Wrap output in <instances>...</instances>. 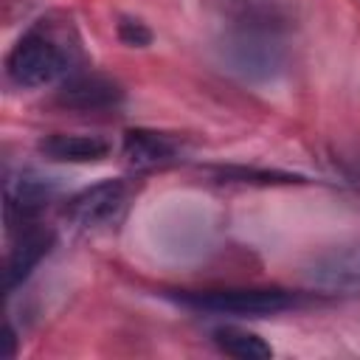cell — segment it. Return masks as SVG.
<instances>
[{"mask_svg":"<svg viewBox=\"0 0 360 360\" xmlns=\"http://www.w3.org/2000/svg\"><path fill=\"white\" fill-rule=\"evenodd\" d=\"M118 37L121 42L132 45V48H146L152 42V31L141 22V20H129V17H121L118 22Z\"/></svg>","mask_w":360,"mask_h":360,"instance_id":"8fae6325","label":"cell"},{"mask_svg":"<svg viewBox=\"0 0 360 360\" xmlns=\"http://www.w3.org/2000/svg\"><path fill=\"white\" fill-rule=\"evenodd\" d=\"M56 197V183L31 172H22L20 177H11L6 183V219L11 228H22L34 222L48 202Z\"/></svg>","mask_w":360,"mask_h":360,"instance_id":"8992f818","label":"cell"},{"mask_svg":"<svg viewBox=\"0 0 360 360\" xmlns=\"http://www.w3.org/2000/svg\"><path fill=\"white\" fill-rule=\"evenodd\" d=\"M304 281L329 295H360V236L338 242L304 267Z\"/></svg>","mask_w":360,"mask_h":360,"instance_id":"277c9868","label":"cell"},{"mask_svg":"<svg viewBox=\"0 0 360 360\" xmlns=\"http://www.w3.org/2000/svg\"><path fill=\"white\" fill-rule=\"evenodd\" d=\"M51 245H53V233L39 228L37 222L17 228V242H14L8 262H6V290L8 292H14L31 276V270L48 256Z\"/></svg>","mask_w":360,"mask_h":360,"instance_id":"52a82bcc","label":"cell"},{"mask_svg":"<svg viewBox=\"0 0 360 360\" xmlns=\"http://www.w3.org/2000/svg\"><path fill=\"white\" fill-rule=\"evenodd\" d=\"M39 152L56 163H96L110 155V141L98 135H45Z\"/></svg>","mask_w":360,"mask_h":360,"instance_id":"9c48e42d","label":"cell"},{"mask_svg":"<svg viewBox=\"0 0 360 360\" xmlns=\"http://www.w3.org/2000/svg\"><path fill=\"white\" fill-rule=\"evenodd\" d=\"M121 152H124V160H127L132 169L146 172V169H158V166H166V163L177 160L180 146H177V141L169 138L166 132H155V129H127V132H124Z\"/></svg>","mask_w":360,"mask_h":360,"instance_id":"ba28073f","label":"cell"},{"mask_svg":"<svg viewBox=\"0 0 360 360\" xmlns=\"http://www.w3.org/2000/svg\"><path fill=\"white\" fill-rule=\"evenodd\" d=\"M132 197V186L127 180H101L65 202V217L82 231H101L121 222Z\"/></svg>","mask_w":360,"mask_h":360,"instance_id":"3957f363","label":"cell"},{"mask_svg":"<svg viewBox=\"0 0 360 360\" xmlns=\"http://www.w3.org/2000/svg\"><path fill=\"white\" fill-rule=\"evenodd\" d=\"M174 298L191 309H205L217 315H239V318H264V315H276V312L298 307V292H287L278 287L194 290V292H177Z\"/></svg>","mask_w":360,"mask_h":360,"instance_id":"7a4b0ae2","label":"cell"},{"mask_svg":"<svg viewBox=\"0 0 360 360\" xmlns=\"http://www.w3.org/2000/svg\"><path fill=\"white\" fill-rule=\"evenodd\" d=\"M76 56L79 48L68 28H59L53 20H39L11 45L6 76L20 87H48L73 73Z\"/></svg>","mask_w":360,"mask_h":360,"instance_id":"6da1fadb","label":"cell"},{"mask_svg":"<svg viewBox=\"0 0 360 360\" xmlns=\"http://www.w3.org/2000/svg\"><path fill=\"white\" fill-rule=\"evenodd\" d=\"M3 343H6V349L0 352L3 357H11L14 354V332H11V326H6V338H3Z\"/></svg>","mask_w":360,"mask_h":360,"instance_id":"7c38bea8","label":"cell"},{"mask_svg":"<svg viewBox=\"0 0 360 360\" xmlns=\"http://www.w3.org/2000/svg\"><path fill=\"white\" fill-rule=\"evenodd\" d=\"M211 338H214L219 352H225L231 357H239V360H267V357H273L270 343H264L259 335H253L248 329H239V326H217L211 332Z\"/></svg>","mask_w":360,"mask_h":360,"instance_id":"30bf717a","label":"cell"},{"mask_svg":"<svg viewBox=\"0 0 360 360\" xmlns=\"http://www.w3.org/2000/svg\"><path fill=\"white\" fill-rule=\"evenodd\" d=\"M121 101H124L121 84L101 73H70L56 90V104L79 112L115 110Z\"/></svg>","mask_w":360,"mask_h":360,"instance_id":"5b68a950","label":"cell"}]
</instances>
